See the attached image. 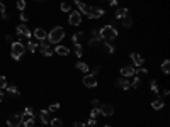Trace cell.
Listing matches in <instances>:
<instances>
[{
  "label": "cell",
  "mask_w": 170,
  "mask_h": 127,
  "mask_svg": "<svg viewBox=\"0 0 170 127\" xmlns=\"http://www.w3.org/2000/svg\"><path fill=\"white\" fill-rule=\"evenodd\" d=\"M75 5L78 7V10L82 12V14H85L87 17L90 19H100L104 14H106V10L100 7H90V5H85L83 2H80V0H73Z\"/></svg>",
  "instance_id": "cell-1"
},
{
  "label": "cell",
  "mask_w": 170,
  "mask_h": 127,
  "mask_svg": "<svg viewBox=\"0 0 170 127\" xmlns=\"http://www.w3.org/2000/svg\"><path fill=\"white\" fill-rule=\"evenodd\" d=\"M99 36L106 43H112V41L118 39V31H116L114 25H104V27L99 29Z\"/></svg>",
  "instance_id": "cell-2"
},
{
  "label": "cell",
  "mask_w": 170,
  "mask_h": 127,
  "mask_svg": "<svg viewBox=\"0 0 170 127\" xmlns=\"http://www.w3.org/2000/svg\"><path fill=\"white\" fill-rule=\"evenodd\" d=\"M63 37H65V29H63L61 25H55V27L48 32V37H46V39H48L51 44H60Z\"/></svg>",
  "instance_id": "cell-3"
},
{
  "label": "cell",
  "mask_w": 170,
  "mask_h": 127,
  "mask_svg": "<svg viewBox=\"0 0 170 127\" xmlns=\"http://www.w3.org/2000/svg\"><path fill=\"white\" fill-rule=\"evenodd\" d=\"M24 53H26V46H24V43H21V41H14L10 46V58L14 59V61H19V59L24 56Z\"/></svg>",
  "instance_id": "cell-4"
},
{
  "label": "cell",
  "mask_w": 170,
  "mask_h": 127,
  "mask_svg": "<svg viewBox=\"0 0 170 127\" xmlns=\"http://www.w3.org/2000/svg\"><path fill=\"white\" fill-rule=\"evenodd\" d=\"M7 125H9V127H21V125H22L21 114H12V115L7 119Z\"/></svg>",
  "instance_id": "cell-5"
},
{
  "label": "cell",
  "mask_w": 170,
  "mask_h": 127,
  "mask_svg": "<svg viewBox=\"0 0 170 127\" xmlns=\"http://www.w3.org/2000/svg\"><path fill=\"white\" fill-rule=\"evenodd\" d=\"M15 31H17L19 36H24V37H27V39H33V31H31L26 24H19Z\"/></svg>",
  "instance_id": "cell-6"
},
{
  "label": "cell",
  "mask_w": 170,
  "mask_h": 127,
  "mask_svg": "<svg viewBox=\"0 0 170 127\" xmlns=\"http://www.w3.org/2000/svg\"><path fill=\"white\" fill-rule=\"evenodd\" d=\"M99 112H100V115H104V117H111V115H114V107H112L111 103H100Z\"/></svg>",
  "instance_id": "cell-7"
},
{
  "label": "cell",
  "mask_w": 170,
  "mask_h": 127,
  "mask_svg": "<svg viewBox=\"0 0 170 127\" xmlns=\"http://www.w3.org/2000/svg\"><path fill=\"white\" fill-rule=\"evenodd\" d=\"M68 24L71 25H80L82 24V14L78 10H73L70 12V15H68Z\"/></svg>",
  "instance_id": "cell-8"
},
{
  "label": "cell",
  "mask_w": 170,
  "mask_h": 127,
  "mask_svg": "<svg viewBox=\"0 0 170 127\" xmlns=\"http://www.w3.org/2000/svg\"><path fill=\"white\" fill-rule=\"evenodd\" d=\"M82 81H83V85L87 88H95L97 87V76H94V75H85Z\"/></svg>",
  "instance_id": "cell-9"
},
{
  "label": "cell",
  "mask_w": 170,
  "mask_h": 127,
  "mask_svg": "<svg viewBox=\"0 0 170 127\" xmlns=\"http://www.w3.org/2000/svg\"><path fill=\"white\" fill-rule=\"evenodd\" d=\"M33 37L37 39V43H43V41H46V37H48V32H46L43 27H37V29L33 32Z\"/></svg>",
  "instance_id": "cell-10"
},
{
  "label": "cell",
  "mask_w": 170,
  "mask_h": 127,
  "mask_svg": "<svg viewBox=\"0 0 170 127\" xmlns=\"http://www.w3.org/2000/svg\"><path fill=\"white\" fill-rule=\"evenodd\" d=\"M21 119H22V124L27 122V120H34V110H33V107H26V109H24V112L21 114Z\"/></svg>",
  "instance_id": "cell-11"
},
{
  "label": "cell",
  "mask_w": 170,
  "mask_h": 127,
  "mask_svg": "<svg viewBox=\"0 0 170 127\" xmlns=\"http://www.w3.org/2000/svg\"><path fill=\"white\" fill-rule=\"evenodd\" d=\"M37 51H41L43 53V56H46V58H49V56L53 54V51H51V46H49L48 43H39V47H37Z\"/></svg>",
  "instance_id": "cell-12"
},
{
  "label": "cell",
  "mask_w": 170,
  "mask_h": 127,
  "mask_svg": "<svg viewBox=\"0 0 170 127\" xmlns=\"http://www.w3.org/2000/svg\"><path fill=\"white\" fill-rule=\"evenodd\" d=\"M100 43H104V41H102V37L99 36V31H92V34H90V41H89V44H90V46H99Z\"/></svg>",
  "instance_id": "cell-13"
},
{
  "label": "cell",
  "mask_w": 170,
  "mask_h": 127,
  "mask_svg": "<svg viewBox=\"0 0 170 127\" xmlns=\"http://www.w3.org/2000/svg\"><path fill=\"white\" fill-rule=\"evenodd\" d=\"M131 59H133V65H134V68H141V66L145 65V59L141 58L140 54H138L136 51H133V53H131Z\"/></svg>",
  "instance_id": "cell-14"
},
{
  "label": "cell",
  "mask_w": 170,
  "mask_h": 127,
  "mask_svg": "<svg viewBox=\"0 0 170 127\" xmlns=\"http://www.w3.org/2000/svg\"><path fill=\"white\" fill-rule=\"evenodd\" d=\"M136 75V68L134 66H122L121 68V76L128 78V76H134Z\"/></svg>",
  "instance_id": "cell-15"
},
{
  "label": "cell",
  "mask_w": 170,
  "mask_h": 127,
  "mask_svg": "<svg viewBox=\"0 0 170 127\" xmlns=\"http://www.w3.org/2000/svg\"><path fill=\"white\" fill-rule=\"evenodd\" d=\"M55 53L60 56H68L70 54V49H68L67 46H63V44H58V46L55 47Z\"/></svg>",
  "instance_id": "cell-16"
},
{
  "label": "cell",
  "mask_w": 170,
  "mask_h": 127,
  "mask_svg": "<svg viewBox=\"0 0 170 127\" xmlns=\"http://www.w3.org/2000/svg\"><path fill=\"white\" fill-rule=\"evenodd\" d=\"M116 85H118V87H121L122 90H128V88L131 87L129 80H128V78H124V76H122V78H119V80L116 81Z\"/></svg>",
  "instance_id": "cell-17"
},
{
  "label": "cell",
  "mask_w": 170,
  "mask_h": 127,
  "mask_svg": "<svg viewBox=\"0 0 170 127\" xmlns=\"http://www.w3.org/2000/svg\"><path fill=\"white\" fill-rule=\"evenodd\" d=\"M37 47H39V43H36V41L29 39V43H27V46H26V51H31V53H36V51H37Z\"/></svg>",
  "instance_id": "cell-18"
},
{
  "label": "cell",
  "mask_w": 170,
  "mask_h": 127,
  "mask_svg": "<svg viewBox=\"0 0 170 127\" xmlns=\"http://www.w3.org/2000/svg\"><path fill=\"white\" fill-rule=\"evenodd\" d=\"M5 90H7V93H9V95H12V97H19V95H21L19 88H17V87H14V85H7V88H5Z\"/></svg>",
  "instance_id": "cell-19"
},
{
  "label": "cell",
  "mask_w": 170,
  "mask_h": 127,
  "mask_svg": "<svg viewBox=\"0 0 170 127\" xmlns=\"http://www.w3.org/2000/svg\"><path fill=\"white\" fill-rule=\"evenodd\" d=\"M39 120H41V124H49V112L48 110H41L39 112Z\"/></svg>",
  "instance_id": "cell-20"
},
{
  "label": "cell",
  "mask_w": 170,
  "mask_h": 127,
  "mask_svg": "<svg viewBox=\"0 0 170 127\" xmlns=\"http://www.w3.org/2000/svg\"><path fill=\"white\" fill-rule=\"evenodd\" d=\"M152 107H153V110H162L163 109V100L162 98H155V100L152 102Z\"/></svg>",
  "instance_id": "cell-21"
},
{
  "label": "cell",
  "mask_w": 170,
  "mask_h": 127,
  "mask_svg": "<svg viewBox=\"0 0 170 127\" xmlns=\"http://www.w3.org/2000/svg\"><path fill=\"white\" fill-rule=\"evenodd\" d=\"M128 15V9L121 7V9H116V19H122Z\"/></svg>",
  "instance_id": "cell-22"
},
{
  "label": "cell",
  "mask_w": 170,
  "mask_h": 127,
  "mask_svg": "<svg viewBox=\"0 0 170 127\" xmlns=\"http://www.w3.org/2000/svg\"><path fill=\"white\" fill-rule=\"evenodd\" d=\"M75 66H77V69H80V71L82 73H89V65H87V63H77V65H75Z\"/></svg>",
  "instance_id": "cell-23"
},
{
  "label": "cell",
  "mask_w": 170,
  "mask_h": 127,
  "mask_svg": "<svg viewBox=\"0 0 170 127\" xmlns=\"http://www.w3.org/2000/svg\"><path fill=\"white\" fill-rule=\"evenodd\" d=\"M162 71L165 73V75H168V73H170V61H168V59H163V63H162Z\"/></svg>",
  "instance_id": "cell-24"
},
{
  "label": "cell",
  "mask_w": 170,
  "mask_h": 127,
  "mask_svg": "<svg viewBox=\"0 0 170 127\" xmlns=\"http://www.w3.org/2000/svg\"><path fill=\"white\" fill-rule=\"evenodd\" d=\"M150 88H152V92H153L155 95L160 93V88H158V83H156V80H152V81H150Z\"/></svg>",
  "instance_id": "cell-25"
},
{
  "label": "cell",
  "mask_w": 170,
  "mask_h": 127,
  "mask_svg": "<svg viewBox=\"0 0 170 127\" xmlns=\"http://www.w3.org/2000/svg\"><path fill=\"white\" fill-rule=\"evenodd\" d=\"M121 21H122V25H124V27H131V25H133V19H131L129 15H126V17H122Z\"/></svg>",
  "instance_id": "cell-26"
},
{
  "label": "cell",
  "mask_w": 170,
  "mask_h": 127,
  "mask_svg": "<svg viewBox=\"0 0 170 127\" xmlns=\"http://www.w3.org/2000/svg\"><path fill=\"white\" fill-rule=\"evenodd\" d=\"M82 37H83V32H78V34H73V36H71V43H73V44H80V41H82Z\"/></svg>",
  "instance_id": "cell-27"
},
{
  "label": "cell",
  "mask_w": 170,
  "mask_h": 127,
  "mask_svg": "<svg viewBox=\"0 0 170 127\" xmlns=\"http://www.w3.org/2000/svg\"><path fill=\"white\" fill-rule=\"evenodd\" d=\"M104 51L109 53V54H112V53H114V46H112L111 43H106V41H104Z\"/></svg>",
  "instance_id": "cell-28"
},
{
  "label": "cell",
  "mask_w": 170,
  "mask_h": 127,
  "mask_svg": "<svg viewBox=\"0 0 170 127\" xmlns=\"http://www.w3.org/2000/svg\"><path fill=\"white\" fill-rule=\"evenodd\" d=\"M49 127H63V120L61 119H51Z\"/></svg>",
  "instance_id": "cell-29"
},
{
  "label": "cell",
  "mask_w": 170,
  "mask_h": 127,
  "mask_svg": "<svg viewBox=\"0 0 170 127\" xmlns=\"http://www.w3.org/2000/svg\"><path fill=\"white\" fill-rule=\"evenodd\" d=\"M141 80H140V75H134L133 76V88H140Z\"/></svg>",
  "instance_id": "cell-30"
},
{
  "label": "cell",
  "mask_w": 170,
  "mask_h": 127,
  "mask_svg": "<svg viewBox=\"0 0 170 127\" xmlns=\"http://www.w3.org/2000/svg\"><path fill=\"white\" fill-rule=\"evenodd\" d=\"M100 112H99V107H92V112H90V119H95V117H99Z\"/></svg>",
  "instance_id": "cell-31"
},
{
  "label": "cell",
  "mask_w": 170,
  "mask_h": 127,
  "mask_svg": "<svg viewBox=\"0 0 170 127\" xmlns=\"http://www.w3.org/2000/svg\"><path fill=\"white\" fill-rule=\"evenodd\" d=\"M5 88H7V78L0 76V90H5Z\"/></svg>",
  "instance_id": "cell-32"
},
{
  "label": "cell",
  "mask_w": 170,
  "mask_h": 127,
  "mask_svg": "<svg viewBox=\"0 0 170 127\" xmlns=\"http://www.w3.org/2000/svg\"><path fill=\"white\" fill-rule=\"evenodd\" d=\"M26 0H17V9L19 10H24V9H26Z\"/></svg>",
  "instance_id": "cell-33"
},
{
  "label": "cell",
  "mask_w": 170,
  "mask_h": 127,
  "mask_svg": "<svg viewBox=\"0 0 170 127\" xmlns=\"http://www.w3.org/2000/svg\"><path fill=\"white\" fill-rule=\"evenodd\" d=\"M75 54H77L78 58L83 54V51H82V46H80V44H75Z\"/></svg>",
  "instance_id": "cell-34"
},
{
  "label": "cell",
  "mask_w": 170,
  "mask_h": 127,
  "mask_svg": "<svg viewBox=\"0 0 170 127\" xmlns=\"http://www.w3.org/2000/svg\"><path fill=\"white\" fill-rule=\"evenodd\" d=\"M60 7H61V10H63V12H70V10H71L70 4H65V2H63V4L60 5Z\"/></svg>",
  "instance_id": "cell-35"
},
{
  "label": "cell",
  "mask_w": 170,
  "mask_h": 127,
  "mask_svg": "<svg viewBox=\"0 0 170 127\" xmlns=\"http://www.w3.org/2000/svg\"><path fill=\"white\" fill-rule=\"evenodd\" d=\"M56 110H60V103H53V105H49L48 112H56Z\"/></svg>",
  "instance_id": "cell-36"
},
{
  "label": "cell",
  "mask_w": 170,
  "mask_h": 127,
  "mask_svg": "<svg viewBox=\"0 0 170 127\" xmlns=\"http://www.w3.org/2000/svg\"><path fill=\"white\" fill-rule=\"evenodd\" d=\"M21 21H22V22H24V24H26V22H27V21H29V17H27V15H26V14H24V12H21Z\"/></svg>",
  "instance_id": "cell-37"
},
{
  "label": "cell",
  "mask_w": 170,
  "mask_h": 127,
  "mask_svg": "<svg viewBox=\"0 0 170 127\" xmlns=\"http://www.w3.org/2000/svg\"><path fill=\"white\" fill-rule=\"evenodd\" d=\"M2 14H5V4L0 0V15H2Z\"/></svg>",
  "instance_id": "cell-38"
},
{
  "label": "cell",
  "mask_w": 170,
  "mask_h": 127,
  "mask_svg": "<svg viewBox=\"0 0 170 127\" xmlns=\"http://www.w3.org/2000/svg\"><path fill=\"white\" fill-rule=\"evenodd\" d=\"M99 73H100V66H95V68L92 69V75H94V76H97Z\"/></svg>",
  "instance_id": "cell-39"
},
{
  "label": "cell",
  "mask_w": 170,
  "mask_h": 127,
  "mask_svg": "<svg viewBox=\"0 0 170 127\" xmlns=\"http://www.w3.org/2000/svg\"><path fill=\"white\" fill-rule=\"evenodd\" d=\"M97 124V120L95 119H89V122H87V125H90V127H94Z\"/></svg>",
  "instance_id": "cell-40"
},
{
  "label": "cell",
  "mask_w": 170,
  "mask_h": 127,
  "mask_svg": "<svg viewBox=\"0 0 170 127\" xmlns=\"http://www.w3.org/2000/svg\"><path fill=\"white\" fill-rule=\"evenodd\" d=\"M24 127H34V120H27V122H24Z\"/></svg>",
  "instance_id": "cell-41"
},
{
  "label": "cell",
  "mask_w": 170,
  "mask_h": 127,
  "mask_svg": "<svg viewBox=\"0 0 170 127\" xmlns=\"http://www.w3.org/2000/svg\"><path fill=\"white\" fill-rule=\"evenodd\" d=\"M73 127H87V125H85L83 122H75V124H73Z\"/></svg>",
  "instance_id": "cell-42"
},
{
  "label": "cell",
  "mask_w": 170,
  "mask_h": 127,
  "mask_svg": "<svg viewBox=\"0 0 170 127\" xmlns=\"http://www.w3.org/2000/svg\"><path fill=\"white\" fill-rule=\"evenodd\" d=\"M109 5H111V7H116V5H118V0H109Z\"/></svg>",
  "instance_id": "cell-43"
},
{
  "label": "cell",
  "mask_w": 170,
  "mask_h": 127,
  "mask_svg": "<svg viewBox=\"0 0 170 127\" xmlns=\"http://www.w3.org/2000/svg\"><path fill=\"white\" fill-rule=\"evenodd\" d=\"M92 107H100V102L99 100H92Z\"/></svg>",
  "instance_id": "cell-44"
},
{
  "label": "cell",
  "mask_w": 170,
  "mask_h": 127,
  "mask_svg": "<svg viewBox=\"0 0 170 127\" xmlns=\"http://www.w3.org/2000/svg\"><path fill=\"white\" fill-rule=\"evenodd\" d=\"M4 98H5V95H4V92H0V102H4Z\"/></svg>",
  "instance_id": "cell-45"
},
{
  "label": "cell",
  "mask_w": 170,
  "mask_h": 127,
  "mask_svg": "<svg viewBox=\"0 0 170 127\" xmlns=\"http://www.w3.org/2000/svg\"><path fill=\"white\" fill-rule=\"evenodd\" d=\"M36 2H46V0H36Z\"/></svg>",
  "instance_id": "cell-46"
},
{
  "label": "cell",
  "mask_w": 170,
  "mask_h": 127,
  "mask_svg": "<svg viewBox=\"0 0 170 127\" xmlns=\"http://www.w3.org/2000/svg\"><path fill=\"white\" fill-rule=\"evenodd\" d=\"M104 127H111V125H104Z\"/></svg>",
  "instance_id": "cell-47"
}]
</instances>
